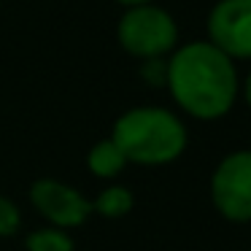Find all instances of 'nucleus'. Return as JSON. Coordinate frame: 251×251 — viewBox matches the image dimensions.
I'll return each mask as SVG.
<instances>
[{
  "instance_id": "obj_14",
  "label": "nucleus",
  "mask_w": 251,
  "mask_h": 251,
  "mask_svg": "<svg viewBox=\"0 0 251 251\" xmlns=\"http://www.w3.org/2000/svg\"><path fill=\"white\" fill-rule=\"evenodd\" d=\"M0 3H3V0H0Z\"/></svg>"
},
{
  "instance_id": "obj_12",
  "label": "nucleus",
  "mask_w": 251,
  "mask_h": 251,
  "mask_svg": "<svg viewBox=\"0 0 251 251\" xmlns=\"http://www.w3.org/2000/svg\"><path fill=\"white\" fill-rule=\"evenodd\" d=\"M240 98H243L246 108L251 111V68H249V73L240 78Z\"/></svg>"
},
{
  "instance_id": "obj_8",
  "label": "nucleus",
  "mask_w": 251,
  "mask_h": 251,
  "mask_svg": "<svg viewBox=\"0 0 251 251\" xmlns=\"http://www.w3.org/2000/svg\"><path fill=\"white\" fill-rule=\"evenodd\" d=\"M135 211V192L125 184H105L98 195L92 197V216L108 219V222H116V219H125Z\"/></svg>"
},
{
  "instance_id": "obj_9",
  "label": "nucleus",
  "mask_w": 251,
  "mask_h": 251,
  "mask_svg": "<svg viewBox=\"0 0 251 251\" xmlns=\"http://www.w3.org/2000/svg\"><path fill=\"white\" fill-rule=\"evenodd\" d=\"M25 251H76V240L68 229L44 224L25 235Z\"/></svg>"
},
{
  "instance_id": "obj_6",
  "label": "nucleus",
  "mask_w": 251,
  "mask_h": 251,
  "mask_svg": "<svg viewBox=\"0 0 251 251\" xmlns=\"http://www.w3.org/2000/svg\"><path fill=\"white\" fill-rule=\"evenodd\" d=\"M205 41L235 62H251V0H216L205 19Z\"/></svg>"
},
{
  "instance_id": "obj_5",
  "label": "nucleus",
  "mask_w": 251,
  "mask_h": 251,
  "mask_svg": "<svg viewBox=\"0 0 251 251\" xmlns=\"http://www.w3.org/2000/svg\"><path fill=\"white\" fill-rule=\"evenodd\" d=\"M27 200L33 211L44 219L49 227L60 229H81L92 219V197H87L81 189L71 186L60 178H35L27 189Z\"/></svg>"
},
{
  "instance_id": "obj_7",
  "label": "nucleus",
  "mask_w": 251,
  "mask_h": 251,
  "mask_svg": "<svg viewBox=\"0 0 251 251\" xmlns=\"http://www.w3.org/2000/svg\"><path fill=\"white\" fill-rule=\"evenodd\" d=\"M84 165H87L89 176H95L98 181H116L122 173H125L130 165H127V157L122 154V149L116 146L114 141L108 138H100L98 143H92L84 157Z\"/></svg>"
},
{
  "instance_id": "obj_10",
  "label": "nucleus",
  "mask_w": 251,
  "mask_h": 251,
  "mask_svg": "<svg viewBox=\"0 0 251 251\" xmlns=\"http://www.w3.org/2000/svg\"><path fill=\"white\" fill-rule=\"evenodd\" d=\"M22 229V208L17 200L0 192V238H14Z\"/></svg>"
},
{
  "instance_id": "obj_11",
  "label": "nucleus",
  "mask_w": 251,
  "mask_h": 251,
  "mask_svg": "<svg viewBox=\"0 0 251 251\" xmlns=\"http://www.w3.org/2000/svg\"><path fill=\"white\" fill-rule=\"evenodd\" d=\"M138 76L146 87L151 89H165L168 81V57H159V60H143L138 65Z\"/></svg>"
},
{
  "instance_id": "obj_13",
  "label": "nucleus",
  "mask_w": 251,
  "mask_h": 251,
  "mask_svg": "<svg viewBox=\"0 0 251 251\" xmlns=\"http://www.w3.org/2000/svg\"><path fill=\"white\" fill-rule=\"evenodd\" d=\"M119 6H125V8H130V6H141V3H157V0H116Z\"/></svg>"
},
{
  "instance_id": "obj_3",
  "label": "nucleus",
  "mask_w": 251,
  "mask_h": 251,
  "mask_svg": "<svg viewBox=\"0 0 251 251\" xmlns=\"http://www.w3.org/2000/svg\"><path fill=\"white\" fill-rule=\"evenodd\" d=\"M116 41L132 60H159L181 44L178 22L159 3H141L122 11L116 22Z\"/></svg>"
},
{
  "instance_id": "obj_2",
  "label": "nucleus",
  "mask_w": 251,
  "mask_h": 251,
  "mask_svg": "<svg viewBox=\"0 0 251 251\" xmlns=\"http://www.w3.org/2000/svg\"><path fill=\"white\" fill-rule=\"evenodd\" d=\"M111 141L122 149L127 165L168 168L189 149V127L176 108L151 103L132 105L114 119Z\"/></svg>"
},
{
  "instance_id": "obj_4",
  "label": "nucleus",
  "mask_w": 251,
  "mask_h": 251,
  "mask_svg": "<svg viewBox=\"0 0 251 251\" xmlns=\"http://www.w3.org/2000/svg\"><path fill=\"white\" fill-rule=\"evenodd\" d=\"M208 197L224 222L251 224V149H235L213 165Z\"/></svg>"
},
{
  "instance_id": "obj_1",
  "label": "nucleus",
  "mask_w": 251,
  "mask_h": 251,
  "mask_svg": "<svg viewBox=\"0 0 251 251\" xmlns=\"http://www.w3.org/2000/svg\"><path fill=\"white\" fill-rule=\"evenodd\" d=\"M165 92L181 116L219 122L232 114L240 100L238 62L205 38L178 44L168 54Z\"/></svg>"
}]
</instances>
